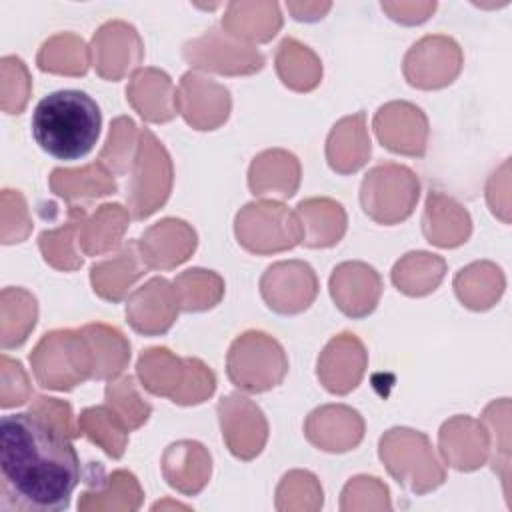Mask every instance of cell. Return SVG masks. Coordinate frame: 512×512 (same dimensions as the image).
<instances>
[{
	"instance_id": "obj_3",
	"label": "cell",
	"mask_w": 512,
	"mask_h": 512,
	"mask_svg": "<svg viewBox=\"0 0 512 512\" xmlns=\"http://www.w3.org/2000/svg\"><path fill=\"white\" fill-rule=\"evenodd\" d=\"M254 366H262L278 382L284 378L288 364L282 346L264 332H246L234 340L228 352V376L242 388L250 390Z\"/></svg>"
},
{
	"instance_id": "obj_4",
	"label": "cell",
	"mask_w": 512,
	"mask_h": 512,
	"mask_svg": "<svg viewBox=\"0 0 512 512\" xmlns=\"http://www.w3.org/2000/svg\"><path fill=\"white\" fill-rule=\"evenodd\" d=\"M372 180H376L382 188H386V196H380L368 204H362L364 212L382 224H394L412 214V208L418 200L414 194H394L404 186L416 184L418 178L412 170L398 164H380L368 172Z\"/></svg>"
},
{
	"instance_id": "obj_7",
	"label": "cell",
	"mask_w": 512,
	"mask_h": 512,
	"mask_svg": "<svg viewBox=\"0 0 512 512\" xmlns=\"http://www.w3.org/2000/svg\"><path fill=\"white\" fill-rule=\"evenodd\" d=\"M70 212H72V220L66 226H62L58 230H50V232L46 230L38 238L44 260L56 268H76L82 264V258H76L70 248L72 232L80 224L82 210H70Z\"/></svg>"
},
{
	"instance_id": "obj_6",
	"label": "cell",
	"mask_w": 512,
	"mask_h": 512,
	"mask_svg": "<svg viewBox=\"0 0 512 512\" xmlns=\"http://www.w3.org/2000/svg\"><path fill=\"white\" fill-rule=\"evenodd\" d=\"M114 414L106 408H88L78 418L80 434L86 432L94 442H98L108 456L120 458L124 454V438L110 432H124L120 428V420L112 418Z\"/></svg>"
},
{
	"instance_id": "obj_1",
	"label": "cell",
	"mask_w": 512,
	"mask_h": 512,
	"mask_svg": "<svg viewBox=\"0 0 512 512\" xmlns=\"http://www.w3.org/2000/svg\"><path fill=\"white\" fill-rule=\"evenodd\" d=\"M72 438L68 426L36 408L2 416V508L66 510L82 476Z\"/></svg>"
},
{
	"instance_id": "obj_2",
	"label": "cell",
	"mask_w": 512,
	"mask_h": 512,
	"mask_svg": "<svg viewBox=\"0 0 512 512\" xmlns=\"http://www.w3.org/2000/svg\"><path fill=\"white\" fill-rule=\"evenodd\" d=\"M102 128L100 106L82 90L46 94L32 112L34 142L56 160H80L96 144Z\"/></svg>"
},
{
	"instance_id": "obj_5",
	"label": "cell",
	"mask_w": 512,
	"mask_h": 512,
	"mask_svg": "<svg viewBox=\"0 0 512 512\" xmlns=\"http://www.w3.org/2000/svg\"><path fill=\"white\" fill-rule=\"evenodd\" d=\"M50 186L56 194L70 200L80 194V186L86 196H104L116 190V182L102 170L100 164L82 170H62L56 168L50 176Z\"/></svg>"
}]
</instances>
